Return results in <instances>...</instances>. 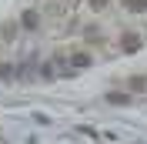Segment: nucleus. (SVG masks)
<instances>
[{
  "instance_id": "nucleus-2",
  "label": "nucleus",
  "mask_w": 147,
  "mask_h": 144,
  "mask_svg": "<svg viewBox=\"0 0 147 144\" xmlns=\"http://www.w3.org/2000/svg\"><path fill=\"white\" fill-rule=\"evenodd\" d=\"M127 10H134V14H144V10H147V0H127Z\"/></svg>"
},
{
  "instance_id": "nucleus-1",
  "label": "nucleus",
  "mask_w": 147,
  "mask_h": 144,
  "mask_svg": "<svg viewBox=\"0 0 147 144\" xmlns=\"http://www.w3.org/2000/svg\"><path fill=\"white\" fill-rule=\"evenodd\" d=\"M120 44H124V50H127V54H134V50L140 47V37H137V34H124V40H120Z\"/></svg>"
},
{
  "instance_id": "nucleus-6",
  "label": "nucleus",
  "mask_w": 147,
  "mask_h": 144,
  "mask_svg": "<svg viewBox=\"0 0 147 144\" xmlns=\"http://www.w3.org/2000/svg\"><path fill=\"white\" fill-rule=\"evenodd\" d=\"M90 7H94V10H100V7H107V0H90Z\"/></svg>"
},
{
  "instance_id": "nucleus-4",
  "label": "nucleus",
  "mask_w": 147,
  "mask_h": 144,
  "mask_svg": "<svg viewBox=\"0 0 147 144\" xmlns=\"http://www.w3.org/2000/svg\"><path fill=\"white\" fill-rule=\"evenodd\" d=\"M70 64H74V67H87V64H90V57H87V54H74Z\"/></svg>"
},
{
  "instance_id": "nucleus-5",
  "label": "nucleus",
  "mask_w": 147,
  "mask_h": 144,
  "mask_svg": "<svg viewBox=\"0 0 147 144\" xmlns=\"http://www.w3.org/2000/svg\"><path fill=\"white\" fill-rule=\"evenodd\" d=\"M24 27H37V14H24Z\"/></svg>"
},
{
  "instance_id": "nucleus-3",
  "label": "nucleus",
  "mask_w": 147,
  "mask_h": 144,
  "mask_svg": "<svg viewBox=\"0 0 147 144\" xmlns=\"http://www.w3.org/2000/svg\"><path fill=\"white\" fill-rule=\"evenodd\" d=\"M107 101H110V104H127V94H120V90H114V94H107Z\"/></svg>"
}]
</instances>
